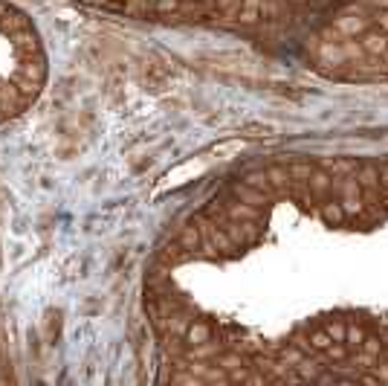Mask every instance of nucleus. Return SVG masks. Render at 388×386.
I'll list each match as a JSON object with an SVG mask.
<instances>
[{
	"instance_id": "f257e3e1",
	"label": "nucleus",
	"mask_w": 388,
	"mask_h": 386,
	"mask_svg": "<svg viewBox=\"0 0 388 386\" xmlns=\"http://www.w3.org/2000/svg\"><path fill=\"white\" fill-rule=\"evenodd\" d=\"M371 17H365L362 12H342L339 17H334V29L339 38H359L365 29H371Z\"/></svg>"
},
{
	"instance_id": "f03ea898",
	"label": "nucleus",
	"mask_w": 388,
	"mask_h": 386,
	"mask_svg": "<svg viewBox=\"0 0 388 386\" xmlns=\"http://www.w3.org/2000/svg\"><path fill=\"white\" fill-rule=\"evenodd\" d=\"M307 183V189L310 192H313V198L316 201H324L327 195H336V178L334 175H327V171L324 169H313V171H310V178L304 180Z\"/></svg>"
},
{
	"instance_id": "7ed1b4c3",
	"label": "nucleus",
	"mask_w": 388,
	"mask_h": 386,
	"mask_svg": "<svg viewBox=\"0 0 388 386\" xmlns=\"http://www.w3.org/2000/svg\"><path fill=\"white\" fill-rule=\"evenodd\" d=\"M359 163L362 160H357V157H324L316 166L324 169L327 175H334V178H348V175H354V171L359 169Z\"/></svg>"
},
{
	"instance_id": "20e7f679",
	"label": "nucleus",
	"mask_w": 388,
	"mask_h": 386,
	"mask_svg": "<svg viewBox=\"0 0 388 386\" xmlns=\"http://www.w3.org/2000/svg\"><path fill=\"white\" fill-rule=\"evenodd\" d=\"M226 209V218L229 221H258L261 218V206H252V203H244L238 198H229L223 203Z\"/></svg>"
},
{
	"instance_id": "39448f33",
	"label": "nucleus",
	"mask_w": 388,
	"mask_h": 386,
	"mask_svg": "<svg viewBox=\"0 0 388 386\" xmlns=\"http://www.w3.org/2000/svg\"><path fill=\"white\" fill-rule=\"evenodd\" d=\"M359 44H362L365 55H385V52H388V35H385L382 29L371 27V29H365V32L359 35Z\"/></svg>"
},
{
	"instance_id": "423d86ee",
	"label": "nucleus",
	"mask_w": 388,
	"mask_h": 386,
	"mask_svg": "<svg viewBox=\"0 0 388 386\" xmlns=\"http://www.w3.org/2000/svg\"><path fill=\"white\" fill-rule=\"evenodd\" d=\"M177 244L186 250L188 256H197L200 253V247H203V236H200V229H197V224H186L180 233H177Z\"/></svg>"
},
{
	"instance_id": "0eeeda50",
	"label": "nucleus",
	"mask_w": 388,
	"mask_h": 386,
	"mask_svg": "<svg viewBox=\"0 0 388 386\" xmlns=\"http://www.w3.org/2000/svg\"><path fill=\"white\" fill-rule=\"evenodd\" d=\"M232 198H238L244 203H252V206H261V209L269 203V198L264 195V192L255 189V186H249V183H232Z\"/></svg>"
},
{
	"instance_id": "6e6552de",
	"label": "nucleus",
	"mask_w": 388,
	"mask_h": 386,
	"mask_svg": "<svg viewBox=\"0 0 388 386\" xmlns=\"http://www.w3.org/2000/svg\"><path fill=\"white\" fill-rule=\"evenodd\" d=\"M206 340H215V328L203 320H191L186 334H183V343L186 345H197V343H206Z\"/></svg>"
},
{
	"instance_id": "1a4fd4ad",
	"label": "nucleus",
	"mask_w": 388,
	"mask_h": 386,
	"mask_svg": "<svg viewBox=\"0 0 388 386\" xmlns=\"http://www.w3.org/2000/svg\"><path fill=\"white\" fill-rule=\"evenodd\" d=\"M354 178L362 186V192L365 189H382V183H380V166L377 163H359V169L354 171Z\"/></svg>"
},
{
	"instance_id": "9d476101",
	"label": "nucleus",
	"mask_w": 388,
	"mask_h": 386,
	"mask_svg": "<svg viewBox=\"0 0 388 386\" xmlns=\"http://www.w3.org/2000/svg\"><path fill=\"white\" fill-rule=\"evenodd\" d=\"M244 183H249V186H255V189H261L264 195L273 201V198H278V192H276V186L269 183V175H267V169H258V171H246L244 175Z\"/></svg>"
},
{
	"instance_id": "9b49d317",
	"label": "nucleus",
	"mask_w": 388,
	"mask_h": 386,
	"mask_svg": "<svg viewBox=\"0 0 388 386\" xmlns=\"http://www.w3.org/2000/svg\"><path fill=\"white\" fill-rule=\"evenodd\" d=\"M267 175H269V183L276 186L278 195H287V186L293 183V178H290V169L287 166H269Z\"/></svg>"
},
{
	"instance_id": "f8f14e48",
	"label": "nucleus",
	"mask_w": 388,
	"mask_h": 386,
	"mask_svg": "<svg viewBox=\"0 0 388 386\" xmlns=\"http://www.w3.org/2000/svg\"><path fill=\"white\" fill-rule=\"evenodd\" d=\"M319 215H322V221H324V224L339 227V224L345 221V209H342V203H339V201H334V203H322V206H319Z\"/></svg>"
},
{
	"instance_id": "ddd939ff",
	"label": "nucleus",
	"mask_w": 388,
	"mask_h": 386,
	"mask_svg": "<svg viewBox=\"0 0 388 386\" xmlns=\"http://www.w3.org/2000/svg\"><path fill=\"white\" fill-rule=\"evenodd\" d=\"M362 340H365V328H359V325H348L345 328V345L351 352H357V349H362Z\"/></svg>"
},
{
	"instance_id": "4468645a",
	"label": "nucleus",
	"mask_w": 388,
	"mask_h": 386,
	"mask_svg": "<svg viewBox=\"0 0 388 386\" xmlns=\"http://www.w3.org/2000/svg\"><path fill=\"white\" fill-rule=\"evenodd\" d=\"M342 209H345V218H362L365 215V201L362 198H339Z\"/></svg>"
},
{
	"instance_id": "2eb2a0df",
	"label": "nucleus",
	"mask_w": 388,
	"mask_h": 386,
	"mask_svg": "<svg viewBox=\"0 0 388 386\" xmlns=\"http://www.w3.org/2000/svg\"><path fill=\"white\" fill-rule=\"evenodd\" d=\"M290 178L293 180H307L310 178V171L316 169V163H304V160H296V163H290Z\"/></svg>"
},
{
	"instance_id": "dca6fc26",
	"label": "nucleus",
	"mask_w": 388,
	"mask_h": 386,
	"mask_svg": "<svg viewBox=\"0 0 388 386\" xmlns=\"http://www.w3.org/2000/svg\"><path fill=\"white\" fill-rule=\"evenodd\" d=\"M154 3V15H177L183 0H151Z\"/></svg>"
},
{
	"instance_id": "f3484780",
	"label": "nucleus",
	"mask_w": 388,
	"mask_h": 386,
	"mask_svg": "<svg viewBox=\"0 0 388 386\" xmlns=\"http://www.w3.org/2000/svg\"><path fill=\"white\" fill-rule=\"evenodd\" d=\"M235 21H238L241 27H258V24H261V15H258V9H244V6H241V12L235 15Z\"/></svg>"
},
{
	"instance_id": "a211bd4d",
	"label": "nucleus",
	"mask_w": 388,
	"mask_h": 386,
	"mask_svg": "<svg viewBox=\"0 0 388 386\" xmlns=\"http://www.w3.org/2000/svg\"><path fill=\"white\" fill-rule=\"evenodd\" d=\"M324 357H327V360H334V363H342V360H348V357H351V349H348L345 343H334L331 349L324 352Z\"/></svg>"
},
{
	"instance_id": "6ab92c4d",
	"label": "nucleus",
	"mask_w": 388,
	"mask_h": 386,
	"mask_svg": "<svg viewBox=\"0 0 388 386\" xmlns=\"http://www.w3.org/2000/svg\"><path fill=\"white\" fill-rule=\"evenodd\" d=\"M362 352H365V355H371V357H380V355L385 352V345H382L380 337H368V334H365V340H362Z\"/></svg>"
},
{
	"instance_id": "aec40b11",
	"label": "nucleus",
	"mask_w": 388,
	"mask_h": 386,
	"mask_svg": "<svg viewBox=\"0 0 388 386\" xmlns=\"http://www.w3.org/2000/svg\"><path fill=\"white\" fill-rule=\"evenodd\" d=\"M345 322L342 320H334V322H324V331L334 337V343H345Z\"/></svg>"
},
{
	"instance_id": "412c9836",
	"label": "nucleus",
	"mask_w": 388,
	"mask_h": 386,
	"mask_svg": "<svg viewBox=\"0 0 388 386\" xmlns=\"http://www.w3.org/2000/svg\"><path fill=\"white\" fill-rule=\"evenodd\" d=\"M374 17H377V29H382V32L388 35V9H382V12H377Z\"/></svg>"
},
{
	"instance_id": "4be33fe9",
	"label": "nucleus",
	"mask_w": 388,
	"mask_h": 386,
	"mask_svg": "<svg viewBox=\"0 0 388 386\" xmlns=\"http://www.w3.org/2000/svg\"><path fill=\"white\" fill-rule=\"evenodd\" d=\"M380 183L382 189H388V163H380Z\"/></svg>"
}]
</instances>
